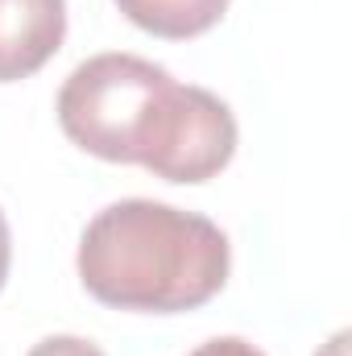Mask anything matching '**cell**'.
Instances as JSON below:
<instances>
[{
  "label": "cell",
  "instance_id": "obj_1",
  "mask_svg": "<svg viewBox=\"0 0 352 356\" xmlns=\"http://www.w3.org/2000/svg\"><path fill=\"white\" fill-rule=\"evenodd\" d=\"M79 282L116 311L175 315L211 302L228 282V236L207 216L158 199H120L79 236Z\"/></svg>",
  "mask_w": 352,
  "mask_h": 356
},
{
  "label": "cell",
  "instance_id": "obj_2",
  "mask_svg": "<svg viewBox=\"0 0 352 356\" xmlns=\"http://www.w3.org/2000/svg\"><path fill=\"white\" fill-rule=\"evenodd\" d=\"M175 88L170 71L150 58L95 54L67 75L58 91V124L91 158L141 166Z\"/></svg>",
  "mask_w": 352,
  "mask_h": 356
},
{
  "label": "cell",
  "instance_id": "obj_3",
  "mask_svg": "<svg viewBox=\"0 0 352 356\" xmlns=\"http://www.w3.org/2000/svg\"><path fill=\"white\" fill-rule=\"evenodd\" d=\"M232 154L237 116L228 112V104L207 88L178 83L141 166L166 182H207L232 162Z\"/></svg>",
  "mask_w": 352,
  "mask_h": 356
},
{
  "label": "cell",
  "instance_id": "obj_4",
  "mask_svg": "<svg viewBox=\"0 0 352 356\" xmlns=\"http://www.w3.org/2000/svg\"><path fill=\"white\" fill-rule=\"evenodd\" d=\"M67 38V0H0V83L42 71Z\"/></svg>",
  "mask_w": 352,
  "mask_h": 356
},
{
  "label": "cell",
  "instance_id": "obj_5",
  "mask_svg": "<svg viewBox=\"0 0 352 356\" xmlns=\"http://www.w3.org/2000/svg\"><path fill=\"white\" fill-rule=\"evenodd\" d=\"M116 4L137 29L154 38H170V42L207 33L228 8V0H116Z\"/></svg>",
  "mask_w": 352,
  "mask_h": 356
},
{
  "label": "cell",
  "instance_id": "obj_6",
  "mask_svg": "<svg viewBox=\"0 0 352 356\" xmlns=\"http://www.w3.org/2000/svg\"><path fill=\"white\" fill-rule=\"evenodd\" d=\"M29 356H104L91 340H79V336H46L38 340Z\"/></svg>",
  "mask_w": 352,
  "mask_h": 356
},
{
  "label": "cell",
  "instance_id": "obj_7",
  "mask_svg": "<svg viewBox=\"0 0 352 356\" xmlns=\"http://www.w3.org/2000/svg\"><path fill=\"white\" fill-rule=\"evenodd\" d=\"M191 356H265V353L262 348H253L249 340H241V336H216V340L199 344Z\"/></svg>",
  "mask_w": 352,
  "mask_h": 356
},
{
  "label": "cell",
  "instance_id": "obj_8",
  "mask_svg": "<svg viewBox=\"0 0 352 356\" xmlns=\"http://www.w3.org/2000/svg\"><path fill=\"white\" fill-rule=\"evenodd\" d=\"M8 261H13V241H8V220L0 211V290H4V277H8Z\"/></svg>",
  "mask_w": 352,
  "mask_h": 356
},
{
  "label": "cell",
  "instance_id": "obj_9",
  "mask_svg": "<svg viewBox=\"0 0 352 356\" xmlns=\"http://www.w3.org/2000/svg\"><path fill=\"white\" fill-rule=\"evenodd\" d=\"M315 356H349V332L332 336V340H328V348H323V353H315Z\"/></svg>",
  "mask_w": 352,
  "mask_h": 356
}]
</instances>
